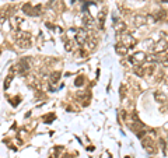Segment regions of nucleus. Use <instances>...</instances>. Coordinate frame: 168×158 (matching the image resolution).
I'll return each instance as SVG.
<instances>
[{
	"mask_svg": "<svg viewBox=\"0 0 168 158\" xmlns=\"http://www.w3.org/2000/svg\"><path fill=\"white\" fill-rule=\"evenodd\" d=\"M142 144H143V147H144V148L150 152V154H156L157 148H156V144H154L151 136H146V137H143L142 138Z\"/></svg>",
	"mask_w": 168,
	"mask_h": 158,
	"instance_id": "nucleus-1",
	"label": "nucleus"
},
{
	"mask_svg": "<svg viewBox=\"0 0 168 158\" xmlns=\"http://www.w3.org/2000/svg\"><path fill=\"white\" fill-rule=\"evenodd\" d=\"M146 59H147V57H146V53H144V52H136V53H134L133 56H130L129 62H130L132 65H137V66H140V63H143Z\"/></svg>",
	"mask_w": 168,
	"mask_h": 158,
	"instance_id": "nucleus-2",
	"label": "nucleus"
},
{
	"mask_svg": "<svg viewBox=\"0 0 168 158\" xmlns=\"http://www.w3.org/2000/svg\"><path fill=\"white\" fill-rule=\"evenodd\" d=\"M87 39H88V35H87V32L84 31V29H78L77 35H76V42H77L78 45H84V43L87 42Z\"/></svg>",
	"mask_w": 168,
	"mask_h": 158,
	"instance_id": "nucleus-3",
	"label": "nucleus"
},
{
	"mask_svg": "<svg viewBox=\"0 0 168 158\" xmlns=\"http://www.w3.org/2000/svg\"><path fill=\"white\" fill-rule=\"evenodd\" d=\"M133 24L136 27H143L147 24V16L144 14H136L133 17Z\"/></svg>",
	"mask_w": 168,
	"mask_h": 158,
	"instance_id": "nucleus-4",
	"label": "nucleus"
},
{
	"mask_svg": "<svg viewBox=\"0 0 168 158\" xmlns=\"http://www.w3.org/2000/svg\"><path fill=\"white\" fill-rule=\"evenodd\" d=\"M122 43L128 48H134V45L137 43V41L134 39L132 35H122Z\"/></svg>",
	"mask_w": 168,
	"mask_h": 158,
	"instance_id": "nucleus-5",
	"label": "nucleus"
},
{
	"mask_svg": "<svg viewBox=\"0 0 168 158\" xmlns=\"http://www.w3.org/2000/svg\"><path fill=\"white\" fill-rule=\"evenodd\" d=\"M115 51H116L118 55H120V56H126L129 52V48L128 46H125L123 43H116V46H115Z\"/></svg>",
	"mask_w": 168,
	"mask_h": 158,
	"instance_id": "nucleus-6",
	"label": "nucleus"
},
{
	"mask_svg": "<svg viewBox=\"0 0 168 158\" xmlns=\"http://www.w3.org/2000/svg\"><path fill=\"white\" fill-rule=\"evenodd\" d=\"M167 49H168V43L165 42V41H160L156 45V48H154V52H156V53H162V52H165Z\"/></svg>",
	"mask_w": 168,
	"mask_h": 158,
	"instance_id": "nucleus-7",
	"label": "nucleus"
},
{
	"mask_svg": "<svg viewBox=\"0 0 168 158\" xmlns=\"http://www.w3.org/2000/svg\"><path fill=\"white\" fill-rule=\"evenodd\" d=\"M83 23H84V25H86V27L91 28V27H94V18H92L88 13H86L84 17H83Z\"/></svg>",
	"mask_w": 168,
	"mask_h": 158,
	"instance_id": "nucleus-8",
	"label": "nucleus"
},
{
	"mask_svg": "<svg viewBox=\"0 0 168 158\" xmlns=\"http://www.w3.org/2000/svg\"><path fill=\"white\" fill-rule=\"evenodd\" d=\"M17 43H18L21 48H30L31 46L30 38H17Z\"/></svg>",
	"mask_w": 168,
	"mask_h": 158,
	"instance_id": "nucleus-9",
	"label": "nucleus"
},
{
	"mask_svg": "<svg viewBox=\"0 0 168 158\" xmlns=\"http://www.w3.org/2000/svg\"><path fill=\"white\" fill-rule=\"evenodd\" d=\"M154 99H156L157 102H160V104H161V102L167 101V97H165V94L161 93V91H156V93H154Z\"/></svg>",
	"mask_w": 168,
	"mask_h": 158,
	"instance_id": "nucleus-10",
	"label": "nucleus"
},
{
	"mask_svg": "<svg viewBox=\"0 0 168 158\" xmlns=\"http://www.w3.org/2000/svg\"><path fill=\"white\" fill-rule=\"evenodd\" d=\"M105 16H106V10H101L100 14H98V24H100V28H104V24H105Z\"/></svg>",
	"mask_w": 168,
	"mask_h": 158,
	"instance_id": "nucleus-11",
	"label": "nucleus"
},
{
	"mask_svg": "<svg viewBox=\"0 0 168 158\" xmlns=\"http://www.w3.org/2000/svg\"><path fill=\"white\" fill-rule=\"evenodd\" d=\"M60 76H62L60 71H52V73H50V83H52V84H56V83L59 81V79H60Z\"/></svg>",
	"mask_w": 168,
	"mask_h": 158,
	"instance_id": "nucleus-12",
	"label": "nucleus"
},
{
	"mask_svg": "<svg viewBox=\"0 0 168 158\" xmlns=\"http://www.w3.org/2000/svg\"><path fill=\"white\" fill-rule=\"evenodd\" d=\"M125 29H126V24L125 23H122V21H119V23H115V31H116L118 34H122Z\"/></svg>",
	"mask_w": 168,
	"mask_h": 158,
	"instance_id": "nucleus-13",
	"label": "nucleus"
},
{
	"mask_svg": "<svg viewBox=\"0 0 168 158\" xmlns=\"http://www.w3.org/2000/svg\"><path fill=\"white\" fill-rule=\"evenodd\" d=\"M134 73H136L137 76L143 77V76H144V69H143L142 66H137V67H134Z\"/></svg>",
	"mask_w": 168,
	"mask_h": 158,
	"instance_id": "nucleus-14",
	"label": "nucleus"
},
{
	"mask_svg": "<svg viewBox=\"0 0 168 158\" xmlns=\"http://www.w3.org/2000/svg\"><path fill=\"white\" fill-rule=\"evenodd\" d=\"M154 67H156L154 65H147L146 67H143V69H144V73L151 74V73H154Z\"/></svg>",
	"mask_w": 168,
	"mask_h": 158,
	"instance_id": "nucleus-15",
	"label": "nucleus"
},
{
	"mask_svg": "<svg viewBox=\"0 0 168 158\" xmlns=\"http://www.w3.org/2000/svg\"><path fill=\"white\" fill-rule=\"evenodd\" d=\"M83 83H84V79H83V77H77V80L74 81V84L77 85V87H80V85H83Z\"/></svg>",
	"mask_w": 168,
	"mask_h": 158,
	"instance_id": "nucleus-16",
	"label": "nucleus"
},
{
	"mask_svg": "<svg viewBox=\"0 0 168 158\" xmlns=\"http://www.w3.org/2000/svg\"><path fill=\"white\" fill-rule=\"evenodd\" d=\"M11 79H13L11 76H8L7 79H6V81H4V88H8V85H10V83H11Z\"/></svg>",
	"mask_w": 168,
	"mask_h": 158,
	"instance_id": "nucleus-17",
	"label": "nucleus"
},
{
	"mask_svg": "<svg viewBox=\"0 0 168 158\" xmlns=\"http://www.w3.org/2000/svg\"><path fill=\"white\" fill-rule=\"evenodd\" d=\"M95 43H97V42H95L94 39H91V41H90V42H88V46H90V49H91V51L95 48Z\"/></svg>",
	"mask_w": 168,
	"mask_h": 158,
	"instance_id": "nucleus-18",
	"label": "nucleus"
},
{
	"mask_svg": "<svg viewBox=\"0 0 168 158\" xmlns=\"http://www.w3.org/2000/svg\"><path fill=\"white\" fill-rule=\"evenodd\" d=\"M66 51L67 52L72 51V42H66Z\"/></svg>",
	"mask_w": 168,
	"mask_h": 158,
	"instance_id": "nucleus-19",
	"label": "nucleus"
},
{
	"mask_svg": "<svg viewBox=\"0 0 168 158\" xmlns=\"http://www.w3.org/2000/svg\"><path fill=\"white\" fill-rule=\"evenodd\" d=\"M162 3H168V0H161Z\"/></svg>",
	"mask_w": 168,
	"mask_h": 158,
	"instance_id": "nucleus-20",
	"label": "nucleus"
},
{
	"mask_svg": "<svg viewBox=\"0 0 168 158\" xmlns=\"http://www.w3.org/2000/svg\"><path fill=\"white\" fill-rule=\"evenodd\" d=\"M167 85H168V79H167Z\"/></svg>",
	"mask_w": 168,
	"mask_h": 158,
	"instance_id": "nucleus-21",
	"label": "nucleus"
}]
</instances>
